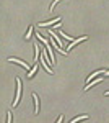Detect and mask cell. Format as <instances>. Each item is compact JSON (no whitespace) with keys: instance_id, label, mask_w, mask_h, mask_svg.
I'll list each match as a JSON object with an SVG mask.
<instances>
[{"instance_id":"6","label":"cell","mask_w":109,"mask_h":123,"mask_svg":"<svg viewBox=\"0 0 109 123\" xmlns=\"http://www.w3.org/2000/svg\"><path fill=\"white\" fill-rule=\"evenodd\" d=\"M86 118H88L86 115H82V117H77V118H73V120H72V123H75V122H80V120H86Z\"/></svg>"},{"instance_id":"7","label":"cell","mask_w":109,"mask_h":123,"mask_svg":"<svg viewBox=\"0 0 109 123\" xmlns=\"http://www.w3.org/2000/svg\"><path fill=\"white\" fill-rule=\"evenodd\" d=\"M33 98H34V102H36V113H37V112H39V100H37L36 94H33Z\"/></svg>"},{"instance_id":"9","label":"cell","mask_w":109,"mask_h":123,"mask_svg":"<svg viewBox=\"0 0 109 123\" xmlns=\"http://www.w3.org/2000/svg\"><path fill=\"white\" fill-rule=\"evenodd\" d=\"M104 94H106V95H109V92H104Z\"/></svg>"},{"instance_id":"3","label":"cell","mask_w":109,"mask_h":123,"mask_svg":"<svg viewBox=\"0 0 109 123\" xmlns=\"http://www.w3.org/2000/svg\"><path fill=\"white\" fill-rule=\"evenodd\" d=\"M85 39H88V38H86V36H83V38H78V39H75V41H73V43H72V44H70V46H68V48H67L65 51H68V49H72V48L75 46L77 43H80V41H85ZM67 54H68V53H67Z\"/></svg>"},{"instance_id":"1","label":"cell","mask_w":109,"mask_h":123,"mask_svg":"<svg viewBox=\"0 0 109 123\" xmlns=\"http://www.w3.org/2000/svg\"><path fill=\"white\" fill-rule=\"evenodd\" d=\"M37 38H39V39H41V41H42V43L46 44L47 51H49V54H51V66H54V64H55V59H54V54H52V49L49 48V39H44L42 36H39V35H37Z\"/></svg>"},{"instance_id":"8","label":"cell","mask_w":109,"mask_h":123,"mask_svg":"<svg viewBox=\"0 0 109 123\" xmlns=\"http://www.w3.org/2000/svg\"><path fill=\"white\" fill-rule=\"evenodd\" d=\"M31 33H33V26H29V30H28V35H26V39H29V36H31Z\"/></svg>"},{"instance_id":"4","label":"cell","mask_w":109,"mask_h":123,"mask_svg":"<svg viewBox=\"0 0 109 123\" xmlns=\"http://www.w3.org/2000/svg\"><path fill=\"white\" fill-rule=\"evenodd\" d=\"M59 21H60V18H54V20H51V21H47V23H41L39 26H51L54 23H59Z\"/></svg>"},{"instance_id":"5","label":"cell","mask_w":109,"mask_h":123,"mask_svg":"<svg viewBox=\"0 0 109 123\" xmlns=\"http://www.w3.org/2000/svg\"><path fill=\"white\" fill-rule=\"evenodd\" d=\"M10 62H16V64H20V66H23L25 69H28V67H29L26 62H23V61H20V59H10Z\"/></svg>"},{"instance_id":"2","label":"cell","mask_w":109,"mask_h":123,"mask_svg":"<svg viewBox=\"0 0 109 123\" xmlns=\"http://www.w3.org/2000/svg\"><path fill=\"white\" fill-rule=\"evenodd\" d=\"M16 84H18V90H16V98H15L13 105H16V104H18L20 97H21V82H20V79H16Z\"/></svg>"}]
</instances>
